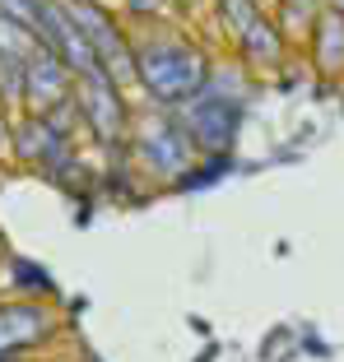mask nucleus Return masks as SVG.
Masks as SVG:
<instances>
[{
	"label": "nucleus",
	"instance_id": "1",
	"mask_svg": "<svg viewBox=\"0 0 344 362\" xmlns=\"http://www.w3.org/2000/svg\"><path fill=\"white\" fill-rule=\"evenodd\" d=\"M135 84L159 107H191L210 88V61L177 33H149L135 42Z\"/></svg>",
	"mask_w": 344,
	"mask_h": 362
},
{
	"label": "nucleus",
	"instance_id": "2",
	"mask_svg": "<svg viewBox=\"0 0 344 362\" xmlns=\"http://www.w3.org/2000/svg\"><path fill=\"white\" fill-rule=\"evenodd\" d=\"M135 144H140L144 168L159 172V177H168L172 186H177V181L195 168V158H200V149H195L186 121L182 117H168V112H159V117L144 121L140 135H135Z\"/></svg>",
	"mask_w": 344,
	"mask_h": 362
},
{
	"label": "nucleus",
	"instance_id": "3",
	"mask_svg": "<svg viewBox=\"0 0 344 362\" xmlns=\"http://www.w3.org/2000/svg\"><path fill=\"white\" fill-rule=\"evenodd\" d=\"M75 103H79V121L93 130V139L103 149H117L121 139L130 135V107L108 75L75 79Z\"/></svg>",
	"mask_w": 344,
	"mask_h": 362
},
{
	"label": "nucleus",
	"instance_id": "4",
	"mask_svg": "<svg viewBox=\"0 0 344 362\" xmlns=\"http://www.w3.org/2000/svg\"><path fill=\"white\" fill-rule=\"evenodd\" d=\"M186 130H191L195 149L200 153H228L233 149L237 130H242V98H228V93H210L205 88L191 107H186Z\"/></svg>",
	"mask_w": 344,
	"mask_h": 362
},
{
	"label": "nucleus",
	"instance_id": "5",
	"mask_svg": "<svg viewBox=\"0 0 344 362\" xmlns=\"http://www.w3.org/2000/svg\"><path fill=\"white\" fill-rule=\"evenodd\" d=\"M70 98H75V75H70L52 52L33 47L28 70H23V107H28L33 117H47V112H56V107L70 103Z\"/></svg>",
	"mask_w": 344,
	"mask_h": 362
},
{
	"label": "nucleus",
	"instance_id": "6",
	"mask_svg": "<svg viewBox=\"0 0 344 362\" xmlns=\"http://www.w3.org/2000/svg\"><path fill=\"white\" fill-rule=\"evenodd\" d=\"M10 144H14V158L28 163V168H61V158L70 153V139H65L47 117H33V112L14 121Z\"/></svg>",
	"mask_w": 344,
	"mask_h": 362
},
{
	"label": "nucleus",
	"instance_id": "7",
	"mask_svg": "<svg viewBox=\"0 0 344 362\" xmlns=\"http://www.w3.org/2000/svg\"><path fill=\"white\" fill-rule=\"evenodd\" d=\"M52 330V316L33 302H0V362H10L19 349L47 339Z\"/></svg>",
	"mask_w": 344,
	"mask_h": 362
},
{
	"label": "nucleus",
	"instance_id": "8",
	"mask_svg": "<svg viewBox=\"0 0 344 362\" xmlns=\"http://www.w3.org/2000/svg\"><path fill=\"white\" fill-rule=\"evenodd\" d=\"M307 42H312V61L321 75H331V79L344 75V14L321 10V19L307 33Z\"/></svg>",
	"mask_w": 344,
	"mask_h": 362
},
{
	"label": "nucleus",
	"instance_id": "9",
	"mask_svg": "<svg viewBox=\"0 0 344 362\" xmlns=\"http://www.w3.org/2000/svg\"><path fill=\"white\" fill-rule=\"evenodd\" d=\"M237 52L247 65H280L284 61V28L275 19H251L247 28L237 33Z\"/></svg>",
	"mask_w": 344,
	"mask_h": 362
},
{
	"label": "nucleus",
	"instance_id": "10",
	"mask_svg": "<svg viewBox=\"0 0 344 362\" xmlns=\"http://www.w3.org/2000/svg\"><path fill=\"white\" fill-rule=\"evenodd\" d=\"M28 56H33V47L14 52V47L0 42V103L5 107L23 103V70H28Z\"/></svg>",
	"mask_w": 344,
	"mask_h": 362
},
{
	"label": "nucleus",
	"instance_id": "11",
	"mask_svg": "<svg viewBox=\"0 0 344 362\" xmlns=\"http://www.w3.org/2000/svg\"><path fill=\"white\" fill-rule=\"evenodd\" d=\"M42 10L47 0H0V23L10 33H23L38 47V28H42Z\"/></svg>",
	"mask_w": 344,
	"mask_h": 362
},
{
	"label": "nucleus",
	"instance_id": "12",
	"mask_svg": "<svg viewBox=\"0 0 344 362\" xmlns=\"http://www.w3.org/2000/svg\"><path fill=\"white\" fill-rule=\"evenodd\" d=\"M228 168H233V158H228V153H205V158L195 163L182 181H177V191H200V186H214Z\"/></svg>",
	"mask_w": 344,
	"mask_h": 362
},
{
	"label": "nucleus",
	"instance_id": "13",
	"mask_svg": "<svg viewBox=\"0 0 344 362\" xmlns=\"http://www.w3.org/2000/svg\"><path fill=\"white\" fill-rule=\"evenodd\" d=\"M219 19H224L228 28H233V37H237L251 19H260V10H256V0H219Z\"/></svg>",
	"mask_w": 344,
	"mask_h": 362
},
{
	"label": "nucleus",
	"instance_id": "14",
	"mask_svg": "<svg viewBox=\"0 0 344 362\" xmlns=\"http://www.w3.org/2000/svg\"><path fill=\"white\" fill-rule=\"evenodd\" d=\"M14 274L23 279L19 288H33V293H52V279H47V269H33V265H23V260H19V265H14Z\"/></svg>",
	"mask_w": 344,
	"mask_h": 362
},
{
	"label": "nucleus",
	"instance_id": "15",
	"mask_svg": "<svg viewBox=\"0 0 344 362\" xmlns=\"http://www.w3.org/2000/svg\"><path fill=\"white\" fill-rule=\"evenodd\" d=\"M130 14H144V19H159V10L168 5V0H126Z\"/></svg>",
	"mask_w": 344,
	"mask_h": 362
},
{
	"label": "nucleus",
	"instance_id": "16",
	"mask_svg": "<svg viewBox=\"0 0 344 362\" xmlns=\"http://www.w3.org/2000/svg\"><path fill=\"white\" fill-rule=\"evenodd\" d=\"M326 10H335V14H344V0H326Z\"/></svg>",
	"mask_w": 344,
	"mask_h": 362
},
{
	"label": "nucleus",
	"instance_id": "17",
	"mask_svg": "<svg viewBox=\"0 0 344 362\" xmlns=\"http://www.w3.org/2000/svg\"><path fill=\"white\" fill-rule=\"evenodd\" d=\"M182 5H191V0H182Z\"/></svg>",
	"mask_w": 344,
	"mask_h": 362
}]
</instances>
